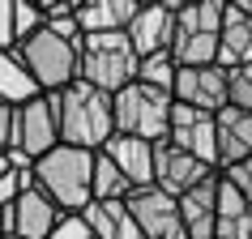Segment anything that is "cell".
<instances>
[{
	"label": "cell",
	"mask_w": 252,
	"mask_h": 239,
	"mask_svg": "<svg viewBox=\"0 0 252 239\" xmlns=\"http://www.w3.org/2000/svg\"><path fill=\"white\" fill-rule=\"evenodd\" d=\"M34 9H39L43 26H47V22H60V17H73L77 13V0H34Z\"/></svg>",
	"instance_id": "obj_29"
},
{
	"label": "cell",
	"mask_w": 252,
	"mask_h": 239,
	"mask_svg": "<svg viewBox=\"0 0 252 239\" xmlns=\"http://www.w3.org/2000/svg\"><path fill=\"white\" fill-rule=\"evenodd\" d=\"M171 103L192 107V111H210L218 116L226 107V73L218 64H201V68H175L171 81Z\"/></svg>",
	"instance_id": "obj_10"
},
{
	"label": "cell",
	"mask_w": 252,
	"mask_h": 239,
	"mask_svg": "<svg viewBox=\"0 0 252 239\" xmlns=\"http://www.w3.org/2000/svg\"><path fill=\"white\" fill-rule=\"evenodd\" d=\"M137 52L124 34H81L77 39V81L98 94H120L137 81Z\"/></svg>",
	"instance_id": "obj_3"
},
{
	"label": "cell",
	"mask_w": 252,
	"mask_h": 239,
	"mask_svg": "<svg viewBox=\"0 0 252 239\" xmlns=\"http://www.w3.org/2000/svg\"><path fill=\"white\" fill-rule=\"evenodd\" d=\"M226 107L248 111V116H252V64L226 68Z\"/></svg>",
	"instance_id": "obj_24"
},
{
	"label": "cell",
	"mask_w": 252,
	"mask_h": 239,
	"mask_svg": "<svg viewBox=\"0 0 252 239\" xmlns=\"http://www.w3.org/2000/svg\"><path fill=\"white\" fill-rule=\"evenodd\" d=\"M9 146H13V107L0 103V154H9Z\"/></svg>",
	"instance_id": "obj_31"
},
{
	"label": "cell",
	"mask_w": 252,
	"mask_h": 239,
	"mask_svg": "<svg viewBox=\"0 0 252 239\" xmlns=\"http://www.w3.org/2000/svg\"><path fill=\"white\" fill-rule=\"evenodd\" d=\"M13 209V231L9 235H17V239H47L52 235V226L60 222V213H56V205L43 192H22V197L9 205Z\"/></svg>",
	"instance_id": "obj_19"
},
{
	"label": "cell",
	"mask_w": 252,
	"mask_h": 239,
	"mask_svg": "<svg viewBox=\"0 0 252 239\" xmlns=\"http://www.w3.org/2000/svg\"><path fill=\"white\" fill-rule=\"evenodd\" d=\"M124 205H128V213H133L141 239H188L184 226H180V213H175V197L158 192L154 184L128 192Z\"/></svg>",
	"instance_id": "obj_9"
},
{
	"label": "cell",
	"mask_w": 252,
	"mask_h": 239,
	"mask_svg": "<svg viewBox=\"0 0 252 239\" xmlns=\"http://www.w3.org/2000/svg\"><path fill=\"white\" fill-rule=\"evenodd\" d=\"M90 149L73 146H52L43 158L30 162V179L34 192L56 205V213H81L90 205Z\"/></svg>",
	"instance_id": "obj_2"
},
{
	"label": "cell",
	"mask_w": 252,
	"mask_h": 239,
	"mask_svg": "<svg viewBox=\"0 0 252 239\" xmlns=\"http://www.w3.org/2000/svg\"><path fill=\"white\" fill-rule=\"evenodd\" d=\"M81 222H86L90 239H141L124 201H90L81 209Z\"/></svg>",
	"instance_id": "obj_17"
},
{
	"label": "cell",
	"mask_w": 252,
	"mask_h": 239,
	"mask_svg": "<svg viewBox=\"0 0 252 239\" xmlns=\"http://www.w3.org/2000/svg\"><path fill=\"white\" fill-rule=\"evenodd\" d=\"M137 81H146V86H154V90H167V94H171V81H175V60H171V52L146 56L141 68H137Z\"/></svg>",
	"instance_id": "obj_23"
},
{
	"label": "cell",
	"mask_w": 252,
	"mask_h": 239,
	"mask_svg": "<svg viewBox=\"0 0 252 239\" xmlns=\"http://www.w3.org/2000/svg\"><path fill=\"white\" fill-rule=\"evenodd\" d=\"M226 179V184L235 188L239 192V201H244V205H248L252 209V158H244V162H235V167H222V171H218Z\"/></svg>",
	"instance_id": "obj_27"
},
{
	"label": "cell",
	"mask_w": 252,
	"mask_h": 239,
	"mask_svg": "<svg viewBox=\"0 0 252 239\" xmlns=\"http://www.w3.org/2000/svg\"><path fill=\"white\" fill-rule=\"evenodd\" d=\"M167 146L184 149L188 158L205 162L210 171H218V141H214V116L210 111H192V107L171 103V120H167Z\"/></svg>",
	"instance_id": "obj_8"
},
{
	"label": "cell",
	"mask_w": 252,
	"mask_h": 239,
	"mask_svg": "<svg viewBox=\"0 0 252 239\" xmlns=\"http://www.w3.org/2000/svg\"><path fill=\"white\" fill-rule=\"evenodd\" d=\"M34 30H43V17L34 9V0H13V39H30Z\"/></svg>",
	"instance_id": "obj_26"
},
{
	"label": "cell",
	"mask_w": 252,
	"mask_h": 239,
	"mask_svg": "<svg viewBox=\"0 0 252 239\" xmlns=\"http://www.w3.org/2000/svg\"><path fill=\"white\" fill-rule=\"evenodd\" d=\"M248 239H252V235H248Z\"/></svg>",
	"instance_id": "obj_34"
},
{
	"label": "cell",
	"mask_w": 252,
	"mask_h": 239,
	"mask_svg": "<svg viewBox=\"0 0 252 239\" xmlns=\"http://www.w3.org/2000/svg\"><path fill=\"white\" fill-rule=\"evenodd\" d=\"M235 4H239V9H244V13L252 17V0H235Z\"/></svg>",
	"instance_id": "obj_32"
},
{
	"label": "cell",
	"mask_w": 252,
	"mask_h": 239,
	"mask_svg": "<svg viewBox=\"0 0 252 239\" xmlns=\"http://www.w3.org/2000/svg\"><path fill=\"white\" fill-rule=\"evenodd\" d=\"M137 4L141 0H77L73 22H77L81 34H124Z\"/></svg>",
	"instance_id": "obj_16"
},
{
	"label": "cell",
	"mask_w": 252,
	"mask_h": 239,
	"mask_svg": "<svg viewBox=\"0 0 252 239\" xmlns=\"http://www.w3.org/2000/svg\"><path fill=\"white\" fill-rule=\"evenodd\" d=\"M218 22H222V0H175L171 47H167L171 60H175V68L214 64Z\"/></svg>",
	"instance_id": "obj_4"
},
{
	"label": "cell",
	"mask_w": 252,
	"mask_h": 239,
	"mask_svg": "<svg viewBox=\"0 0 252 239\" xmlns=\"http://www.w3.org/2000/svg\"><path fill=\"white\" fill-rule=\"evenodd\" d=\"M252 235V209L239 201V192L218 175V201H214V235L210 239H248Z\"/></svg>",
	"instance_id": "obj_20"
},
{
	"label": "cell",
	"mask_w": 252,
	"mask_h": 239,
	"mask_svg": "<svg viewBox=\"0 0 252 239\" xmlns=\"http://www.w3.org/2000/svg\"><path fill=\"white\" fill-rule=\"evenodd\" d=\"M52 146H60L56 133V94H39L26 107H13V146H9V167H30Z\"/></svg>",
	"instance_id": "obj_7"
},
{
	"label": "cell",
	"mask_w": 252,
	"mask_h": 239,
	"mask_svg": "<svg viewBox=\"0 0 252 239\" xmlns=\"http://www.w3.org/2000/svg\"><path fill=\"white\" fill-rule=\"evenodd\" d=\"M214 201H218V171H210L201 184H192L184 197H175V213L188 239H210L214 235Z\"/></svg>",
	"instance_id": "obj_14"
},
{
	"label": "cell",
	"mask_w": 252,
	"mask_h": 239,
	"mask_svg": "<svg viewBox=\"0 0 252 239\" xmlns=\"http://www.w3.org/2000/svg\"><path fill=\"white\" fill-rule=\"evenodd\" d=\"M30 98H39V86L30 81L26 64L17 60V52H0V103L4 107H26Z\"/></svg>",
	"instance_id": "obj_21"
},
{
	"label": "cell",
	"mask_w": 252,
	"mask_h": 239,
	"mask_svg": "<svg viewBox=\"0 0 252 239\" xmlns=\"http://www.w3.org/2000/svg\"><path fill=\"white\" fill-rule=\"evenodd\" d=\"M103 154L111 158V167H116L124 179H128V188H150V146L146 141H137V137H120V133H111L107 137V146H103Z\"/></svg>",
	"instance_id": "obj_18"
},
{
	"label": "cell",
	"mask_w": 252,
	"mask_h": 239,
	"mask_svg": "<svg viewBox=\"0 0 252 239\" xmlns=\"http://www.w3.org/2000/svg\"><path fill=\"white\" fill-rule=\"evenodd\" d=\"M56 133H60V146L73 149H103L107 137L116 133L111 124V94H98L90 86H64L56 94Z\"/></svg>",
	"instance_id": "obj_1"
},
{
	"label": "cell",
	"mask_w": 252,
	"mask_h": 239,
	"mask_svg": "<svg viewBox=\"0 0 252 239\" xmlns=\"http://www.w3.org/2000/svg\"><path fill=\"white\" fill-rule=\"evenodd\" d=\"M30 188H34L30 167H22V171H17V167H9V171L0 175V209H4V205H13L22 192H30Z\"/></svg>",
	"instance_id": "obj_25"
},
{
	"label": "cell",
	"mask_w": 252,
	"mask_h": 239,
	"mask_svg": "<svg viewBox=\"0 0 252 239\" xmlns=\"http://www.w3.org/2000/svg\"><path fill=\"white\" fill-rule=\"evenodd\" d=\"M167 120H171V94L167 90L133 81L120 94H111V124L120 137H137V141L154 146L167 137Z\"/></svg>",
	"instance_id": "obj_5"
},
{
	"label": "cell",
	"mask_w": 252,
	"mask_h": 239,
	"mask_svg": "<svg viewBox=\"0 0 252 239\" xmlns=\"http://www.w3.org/2000/svg\"><path fill=\"white\" fill-rule=\"evenodd\" d=\"M214 141H218V171L252 158V116L235 111V107H222L214 116Z\"/></svg>",
	"instance_id": "obj_15"
},
{
	"label": "cell",
	"mask_w": 252,
	"mask_h": 239,
	"mask_svg": "<svg viewBox=\"0 0 252 239\" xmlns=\"http://www.w3.org/2000/svg\"><path fill=\"white\" fill-rule=\"evenodd\" d=\"M128 192H133L128 179L111 167V158H107L103 149H94V158H90V201H124Z\"/></svg>",
	"instance_id": "obj_22"
},
{
	"label": "cell",
	"mask_w": 252,
	"mask_h": 239,
	"mask_svg": "<svg viewBox=\"0 0 252 239\" xmlns=\"http://www.w3.org/2000/svg\"><path fill=\"white\" fill-rule=\"evenodd\" d=\"M214 64L222 68H244L252 64V17L239 9L235 0H222V22H218V47Z\"/></svg>",
	"instance_id": "obj_13"
},
{
	"label": "cell",
	"mask_w": 252,
	"mask_h": 239,
	"mask_svg": "<svg viewBox=\"0 0 252 239\" xmlns=\"http://www.w3.org/2000/svg\"><path fill=\"white\" fill-rule=\"evenodd\" d=\"M13 0H0V52H13Z\"/></svg>",
	"instance_id": "obj_30"
},
{
	"label": "cell",
	"mask_w": 252,
	"mask_h": 239,
	"mask_svg": "<svg viewBox=\"0 0 252 239\" xmlns=\"http://www.w3.org/2000/svg\"><path fill=\"white\" fill-rule=\"evenodd\" d=\"M47 239H90V231H86V222H81V213H60V222L52 226Z\"/></svg>",
	"instance_id": "obj_28"
},
{
	"label": "cell",
	"mask_w": 252,
	"mask_h": 239,
	"mask_svg": "<svg viewBox=\"0 0 252 239\" xmlns=\"http://www.w3.org/2000/svg\"><path fill=\"white\" fill-rule=\"evenodd\" d=\"M150 184L158 188V192H167V197H184L192 184H201L205 175H210V167L197 158H188L184 149L167 146V141H154L150 146Z\"/></svg>",
	"instance_id": "obj_11"
},
{
	"label": "cell",
	"mask_w": 252,
	"mask_h": 239,
	"mask_svg": "<svg viewBox=\"0 0 252 239\" xmlns=\"http://www.w3.org/2000/svg\"><path fill=\"white\" fill-rule=\"evenodd\" d=\"M9 171V154H0V175Z\"/></svg>",
	"instance_id": "obj_33"
},
{
	"label": "cell",
	"mask_w": 252,
	"mask_h": 239,
	"mask_svg": "<svg viewBox=\"0 0 252 239\" xmlns=\"http://www.w3.org/2000/svg\"><path fill=\"white\" fill-rule=\"evenodd\" d=\"M17 60L26 64L30 81L39 86V94H60L64 86L77 81V47L64 39H56L52 30H34L30 39L13 47Z\"/></svg>",
	"instance_id": "obj_6"
},
{
	"label": "cell",
	"mask_w": 252,
	"mask_h": 239,
	"mask_svg": "<svg viewBox=\"0 0 252 239\" xmlns=\"http://www.w3.org/2000/svg\"><path fill=\"white\" fill-rule=\"evenodd\" d=\"M171 22H175V0H154V4H137L133 22L124 30V39L128 47L137 52V60H146V56H158L171 47Z\"/></svg>",
	"instance_id": "obj_12"
}]
</instances>
